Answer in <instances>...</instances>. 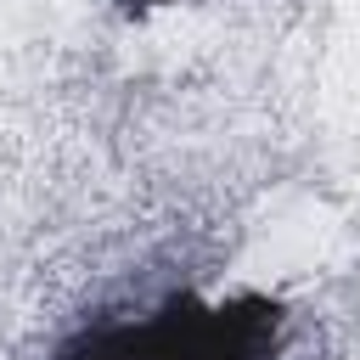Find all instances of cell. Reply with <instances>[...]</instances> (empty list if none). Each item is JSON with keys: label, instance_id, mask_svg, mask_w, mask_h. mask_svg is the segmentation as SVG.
I'll use <instances>...</instances> for the list:
<instances>
[{"label": "cell", "instance_id": "6da1fadb", "mask_svg": "<svg viewBox=\"0 0 360 360\" xmlns=\"http://www.w3.org/2000/svg\"><path fill=\"white\" fill-rule=\"evenodd\" d=\"M281 309L264 292L169 298L135 321H101L62 343L51 360H270Z\"/></svg>", "mask_w": 360, "mask_h": 360}]
</instances>
